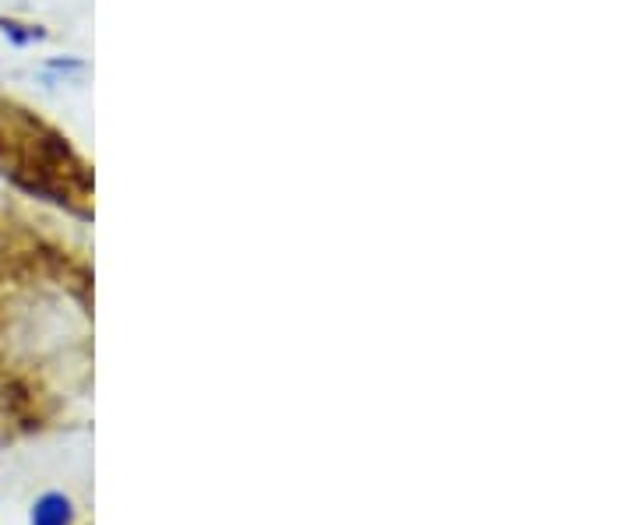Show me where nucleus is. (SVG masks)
I'll return each mask as SVG.
<instances>
[{"mask_svg": "<svg viewBox=\"0 0 634 525\" xmlns=\"http://www.w3.org/2000/svg\"><path fill=\"white\" fill-rule=\"evenodd\" d=\"M32 525H74V501L60 490H46V494L32 504Z\"/></svg>", "mask_w": 634, "mask_h": 525, "instance_id": "nucleus-1", "label": "nucleus"}]
</instances>
